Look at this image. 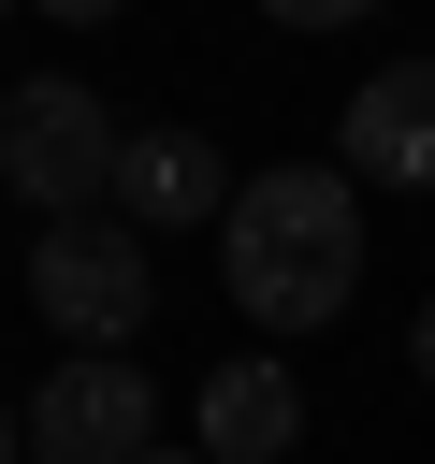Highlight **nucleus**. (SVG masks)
<instances>
[{
    "label": "nucleus",
    "mask_w": 435,
    "mask_h": 464,
    "mask_svg": "<svg viewBox=\"0 0 435 464\" xmlns=\"http://www.w3.org/2000/svg\"><path fill=\"white\" fill-rule=\"evenodd\" d=\"M218 276H232V304H246L261 334H319V319H348V290H362V188H348L334 160H276V174H246L232 218H218Z\"/></svg>",
    "instance_id": "1"
},
{
    "label": "nucleus",
    "mask_w": 435,
    "mask_h": 464,
    "mask_svg": "<svg viewBox=\"0 0 435 464\" xmlns=\"http://www.w3.org/2000/svg\"><path fill=\"white\" fill-rule=\"evenodd\" d=\"M116 145H130V130H116V102H102L87 72H29V87H0V188L44 203V232L116 203Z\"/></svg>",
    "instance_id": "2"
},
{
    "label": "nucleus",
    "mask_w": 435,
    "mask_h": 464,
    "mask_svg": "<svg viewBox=\"0 0 435 464\" xmlns=\"http://www.w3.org/2000/svg\"><path fill=\"white\" fill-rule=\"evenodd\" d=\"M29 304H44V334L72 362L87 348H130L160 319V261H145L130 218H58V232H29Z\"/></svg>",
    "instance_id": "3"
},
{
    "label": "nucleus",
    "mask_w": 435,
    "mask_h": 464,
    "mask_svg": "<svg viewBox=\"0 0 435 464\" xmlns=\"http://www.w3.org/2000/svg\"><path fill=\"white\" fill-rule=\"evenodd\" d=\"M29 450H44V464H145V450H160V392H145V362H130V348L58 362V377L29 392Z\"/></svg>",
    "instance_id": "4"
},
{
    "label": "nucleus",
    "mask_w": 435,
    "mask_h": 464,
    "mask_svg": "<svg viewBox=\"0 0 435 464\" xmlns=\"http://www.w3.org/2000/svg\"><path fill=\"white\" fill-rule=\"evenodd\" d=\"M334 174L348 188H435V58H377L334 116Z\"/></svg>",
    "instance_id": "5"
},
{
    "label": "nucleus",
    "mask_w": 435,
    "mask_h": 464,
    "mask_svg": "<svg viewBox=\"0 0 435 464\" xmlns=\"http://www.w3.org/2000/svg\"><path fill=\"white\" fill-rule=\"evenodd\" d=\"M116 218H130L145 246H160V232H218V218H232V160H218L203 130L160 116V130L116 145Z\"/></svg>",
    "instance_id": "6"
},
{
    "label": "nucleus",
    "mask_w": 435,
    "mask_h": 464,
    "mask_svg": "<svg viewBox=\"0 0 435 464\" xmlns=\"http://www.w3.org/2000/svg\"><path fill=\"white\" fill-rule=\"evenodd\" d=\"M188 420H203V435H188L203 464H290V450H304V377H290L276 348H232Z\"/></svg>",
    "instance_id": "7"
},
{
    "label": "nucleus",
    "mask_w": 435,
    "mask_h": 464,
    "mask_svg": "<svg viewBox=\"0 0 435 464\" xmlns=\"http://www.w3.org/2000/svg\"><path fill=\"white\" fill-rule=\"evenodd\" d=\"M406 362H420V377H435V290H420V319H406Z\"/></svg>",
    "instance_id": "8"
},
{
    "label": "nucleus",
    "mask_w": 435,
    "mask_h": 464,
    "mask_svg": "<svg viewBox=\"0 0 435 464\" xmlns=\"http://www.w3.org/2000/svg\"><path fill=\"white\" fill-rule=\"evenodd\" d=\"M14 450H29V420H14V406H0V464H14Z\"/></svg>",
    "instance_id": "9"
},
{
    "label": "nucleus",
    "mask_w": 435,
    "mask_h": 464,
    "mask_svg": "<svg viewBox=\"0 0 435 464\" xmlns=\"http://www.w3.org/2000/svg\"><path fill=\"white\" fill-rule=\"evenodd\" d=\"M145 464H203V450H145Z\"/></svg>",
    "instance_id": "10"
}]
</instances>
